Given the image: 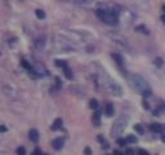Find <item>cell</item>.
Returning a JSON list of instances; mask_svg holds the SVG:
<instances>
[{
    "instance_id": "1",
    "label": "cell",
    "mask_w": 165,
    "mask_h": 155,
    "mask_svg": "<svg viewBox=\"0 0 165 155\" xmlns=\"http://www.w3.org/2000/svg\"><path fill=\"white\" fill-rule=\"evenodd\" d=\"M129 84L134 90L141 93L145 97L151 96V88L148 85V83L139 75H130L129 76Z\"/></svg>"
},
{
    "instance_id": "2",
    "label": "cell",
    "mask_w": 165,
    "mask_h": 155,
    "mask_svg": "<svg viewBox=\"0 0 165 155\" xmlns=\"http://www.w3.org/2000/svg\"><path fill=\"white\" fill-rule=\"evenodd\" d=\"M97 17L102 21V22L107 23L110 26H115L119 23V12L115 9H105V8H98L95 11Z\"/></svg>"
},
{
    "instance_id": "3",
    "label": "cell",
    "mask_w": 165,
    "mask_h": 155,
    "mask_svg": "<svg viewBox=\"0 0 165 155\" xmlns=\"http://www.w3.org/2000/svg\"><path fill=\"white\" fill-rule=\"evenodd\" d=\"M126 124H128V116H120L118 120L114 123L112 125V129H111V133L112 136H119L124 132V129L126 128Z\"/></svg>"
},
{
    "instance_id": "4",
    "label": "cell",
    "mask_w": 165,
    "mask_h": 155,
    "mask_svg": "<svg viewBox=\"0 0 165 155\" xmlns=\"http://www.w3.org/2000/svg\"><path fill=\"white\" fill-rule=\"evenodd\" d=\"M105 87H106V89L108 90L111 94H114V96H118L119 97V96H121V93H123V90H121L120 85L115 82V80L108 79V82L105 83Z\"/></svg>"
},
{
    "instance_id": "5",
    "label": "cell",
    "mask_w": 165,
    "mask_h": 155,
    "mask_svg": "<svg viewBox=\"0 0 165 155\" xmlns=\"http://www.w3.org/2000/svg\"><path fill=\"white\" fill-rule=\"evenodd\" d=\"M150 129H151L152 132L161 133V132H164V131H165V127L162 125V124H160V123H154V124L150 125Z\"/></svg>"
},
{
    "instance_id": "6",
    "label": "cell",
    "mask_w": 165,
    "mask_h": 155,
    "mask_svg": "<svg viewBox=\"0 0 165 155\" xmlns=\"http://www.w3.org/2000/svg\"><path fill=\"white\" fill-rule=\"evenodd\" d=\"M28 137H30V140L32 142H37L39 141V132L36 129H31L30 133H28Z\"/></svg>"
},
{
    "instance_id": "7",
    "label": "cell",
    "mask_w": 165,
    "mask_h": 155,
    "mask_svg": "<svg viewBox=\"0 0 165 155\" xmlns=\"http://www.w3.org/2000/svg\"><path fill=\"white\" fill-rule=\"evenodd\" d=\"M52 145H53V147L56 150H61L63 147V140L62 138H56V140H53Z\"/></svg>"
},
{
    "instance_id": "8",
    "label": "cell",
    "mask_w": 165,
    "mask_h": 155,
    "mask_svg": "<svg viewBox=\"0 0 165 155\" xmlns=\"http://www.w3.org/2000/svg\"><path fill=\"white\" fill-rule=\"evenodd\" d=\"M92 120H93V124H94V125H99V124H101V115H99L98 111H95V113L93 114Z\"/></svg>"
},
{
    "instance_id": "9",
    "label": "cell",
    "mask_w": 165,
    "mask_h": 155,
    "mask_svg": "<svg viewBox=\"0 0 165 155\" xmlns=\"http://www.w3.org/2000/svg\"><path fill=\"white\" fill-rule=\"evenodd\" d=\"M62 119H56V120H54V123H53V125H52V129L53 131H58V129H61L62 128Z\"/></svg>"
},
{
    "instance_id": "10",
    "label": "cell",
    "mask_w": 165,
    "mask_h": 155,
    "mask_svg": "<svg viewBox=\"0 0 165 155\" xmlns=\"http://www.w3.org/2000/svg\"><path fill=\"white\" fill-rule=\"evenodd\" d=\"M112 114H114V106H112V104H106V115L107 116H111Z\"/></svg>"
},
{
    "instance_id": "11",
    "label": "cell",
    "mask_w": 165,
    "mask_h": 155,
    "mask_svg": "<svg viewBox=\"0 0 165 155\" xmlns=\"http://www.w3.org/2000/svg\"><path fill=\"white\" fill-rule=\"evenodd\" d=\"M112 56V58L115 59V61H116V63H118V66H121L123 65V58H121V56H119V54H116V53H112L111 54Z\"/></svg>"
},
{
    "instance_id": "12",
    "label": "cell",
    "mask_w": 165,
    "mask_h": 155,
    "mask_svg": "<svg viewBox=\"0 0 165 155\" xmlns=\"http://www.w3.org/2000/svg\"><path fill=\"white\" fill-rule=\"evenodd\" d=\"M35 14H36V17L39 18V20L45 18V12L41 11V9H36V11H35Z\"/></svg>"
},
{
    "instance_id": "13",
    "label": "cell",
    "mask_w": 165,
    "mask_h": 155,
    "mask_svg": "<svg viewBox=\"0 0 165 155\" xmlns=\"http://www.w3.org/2000/svg\"><path fill=\"white\" fill-rule=\"evenodd\" d=\"M93 0H74V3L79 4V5H88V4H90Z\"/></svg>"
},
{
    "instance_id": "14",
    "label": "cell",
    "mask_w": 165,
    "mask_h": 155,
    "mask_svg": "<svg viewBox=\"0 0 165 155\" xmlns=\"http://www.w3.org/2000/svg\"><path fill=\"white\" fill-rule=\"evenodd\" d=\"M89 106H90V109H93V110H97L98 109V101L94 100V98H92L90 102H89Z\"/></svg>"
},
{
    "instance_id": "15",
    "label": "cell",
    "mask_w": 165,
    "mask_h": 155,
    "mask_svg": "<svg viewBox=\"0 0 165 155\" xmlns=\"http://www.w3.org/2000/svg\"><path fill=\"white\" fill-rule=\"evenodd\" d=\"M56 66L64 69V67H67V62H66V61H62V59H57V61H56Z\"/></svg>"
},
{
    "instance_id": "16",
    "label": "cell",
    "mask_w": 165,
    "mask_h": 155,
    "mask_svg": "<svg viewBox=\"0 0 165 155\" xmlns=\"http://www.w3.org/2000/svg\"><path fill=\"white\" fill-rule=\"evenodd\" d=\"M63 70H64V76H66L67 79H72V73H71V70L68 69V66L67 67H64Z\"/></svg>"
},
{
    "instance_id": "17",
    "label": "cell",
    "mask_w": 165,
    "mask_h": 155,
    "mask_svg": "<svg viewBox=\"0 0 165 155\" xmlns=\"http://www.w3.org/2000/svg\"><path fill=\"white\" fill-rule=\"evenodd\" d=\"M137 30L139 31V32H143V34H148V30H147V27H146V26H143V25H141V26H137Z\"/></svg>"
},
{
    "instance_id": "18",
    "label": "cell",
    "mask_w": 165,
    "mask_h": 155,
    "mask_svg": "<svg viewBox=\"0 0 165 155\" xmlns=\"http://www.w3.org/2000/svg\"><path fill=\"white\" fill-rule=\"evenodd\" d=\"M35 45H36V48L41 49L43 47H44V40H43V39H37L36 42H35Z\"/></svg>"
},
{
    "instance_id": "19",
    "label": "cell",
    "mask_w": 165,
    "mask_h": 155,
    "mask_svg": "<svg viewBox=\"0 0 165 155\" xmlns=\"http://www.w3.org/2000/svg\"><path fill=\"white\" fill-rule=\"evenodd\" d=\"M126 141L128 142H130V144H134V142H137L138 140H137V137H135V136H128V138H126Z\"/></svg>"
},
{
    "instance_id": "20",
    "label": "cell",
    "mask_w": 165,
    "mask_h": 155,
    "mask_svg": "<svg viewBox=\"0 0 165 155\" xmlns=\"http://www.w3.org/2000/svg\"><path fill=\"white\" fill-rule=\"evenodd\" d=\"M126 142H128V141H126V140H124V138H118V145H119V146H121V147L125 146Z\"/></svg>"
},
{
    "instance_id": "21",
    "label": "cell",
    "mask_w": 165,
    "mask_h": 155,
    "mask_svg": "<svg viewBox=\"0 0 165 155\" xmlns=\"http://www.w3.org/2000/svg\"><path fill=\"white\" fill-rule=\"evenodd\" d=\"M142 106H143V109H146V110H150V105H148L147 101H143L142 102Z\"/></svg>"
},
{
    "instance_id": "22",
    "label": "cell",
    "mask_w": 165,
    "mask_h": 155,
    "mask_svg": "<svg viewBox=\"0 0 165 155\" xmlns=\"http://www.w3.org/2000/svg\"><path fill=\"white\" fill-rule=\"evenodd\" d=\"M17 152L20 155H25V149H23V147H18L17 149Z\"/></svg>"
},
{
    "instance_id": "23",
    "label": "cell",
    "mask_w": 165,
    "mask_h": 155,
    "mask_svg": "<svg viewBox=\"0 0 165 155\" xmlns=\"http://www.w3.org/2000/svg\"><path fill=\"white\" fill-rule=\"evenodd\" d=\"M138 155H148V152L146 151V150L141 149V150H138Z\"/></svg>"
},
{
    "instance_id": "24",
    "label": "cell",
    "mask_w": 165,
    "mask_h": 155,
    "mask_svg": "<svg viewBox=\"0 0 165 155\" xmlns=\"http://www.w3.org/2000/svg\"><path fill=\"white\" fill-rule=\"evenodd\" d=\"M155 63H156L157 66H161L162 65V59L161 58H156V59H155Z\"/></svg>"
},
{
    "instance_id": "25",
    "label": "cell",
    "mask_w": 165,
    "mask_h": 155,
    "mask_svg": "<svg viewBox=\"0 0 165 155\" xmlns=\"http://www.w3.org/2000/svg\"><path fill=\"white\" fill-rule=\"evenodd\" d=\"M125 155H134V150H131V149H128L125 152Z\"/></svg>"
},
{
    "instance_id": "26",
    "label": "cell",
    "mask_w": 165,
    "mask_h": 155,
    "mask_svg": "<svg viewBox=\"0 0 165 155\" xmlns=\"http://www.w3.org/2000/svg\"><path fill=\"white\" fill-rule=\"evenodd\" d=\"M34 155H43V154H41V151H40L39 149H36V150L34 151Z\"/></svg>"
},
{
    "instance_id": "27",
    "label": "cell",
    "mask_w": 165,
    "mask_h": 155,
    "mask_svg": "<svg viewBox=\"0 0 165 155\" xmlns=\"http://www.w3.org/2000/svg\"><path fill=\"white\" fill-rule=\"evenodd\" d=\"M114 155H124V154H123L121 151H119V150H115V151H114Z\"/></svg>"
},
{
    "instance_id": "28",
    "label": "cell",
    "mask_w": 165,
    "mask_h": 155,
    "mask_svg": "<svg viewBox=\"0 0 165 155\" xmlns=\"http://www.w3.org/2000/svg\"><path fill=\"white\" fill-rule=\"evenodd\" d=\"M134 128L138 131V132H142V128H141V125H139V124H137V125H135Z\"/></svg>"
},
{
    "instance_id": "29",
    "label": "cell",
    "mask_w": 165,
    "mask_h": 155,
    "mask_svg": "<svg viewBox=\"0 0 165 155\" xmlns=\"http://www.w3.org/2000/svg\"><path fill=\"white\" fill-rule=\"evenodd\" d=\"M85 154H87V155H90V154H92V151H90L89 147H87V149H85Z\"/></svg>"
},
{
    "instance_id": "30",
    "label": "cell",
    "mask_w": 165,
    "mask_h": 155,
    "mask_svg": "<svg viewBox=\"0 0 165 155\" xmlns=\"http://www.w3.org/2000/svg\"><path fill=\"white\" fill-rule=\"evenodd\" d=\"M5 131H7V128L4 125H1V132H5Z\"/></svg>"
},
{
    "instance_id": "31",
    "label": "cell",
    "mask_w": 165,
    "mask_h": 155,
    "mask_svg": "<svg viewBox=\"0 0 165 155\" xmlns=\"http://www.w3.org/2000/svg\"><path fill=\"white\" fill-rule=\"evenodd\" d=\"M161 21H162V23L165 25V16H162V17H161Z\"/></svg>"
},
{
    "instance_id": "32",
    "label": "cell",
    "mask_w": 165,
    "mask_h": 155,
    "mask_svg": "<svg viewBox=\"0 0 165 155\" xmlns=\"http://www.w3.org/2000/svg\"><path fill=\"white\" fill-rule=\"evenodd\" d=\"M161 140H162V141L165 142V136H162V137H161Z\"/></svg>"
},
{
    "instance_id": "33",
    "label": "cell",
    "mask_w": 165,
    "mask_h": 155,
    "mask_svg": "<svg viewBox=\"0 0 165 155\" xmlns=\"http://www.w3.org/2000/svg\"><path fill=\"white\" fill-rule=\"evenodd\" d=\"M162 9H164V11H165V5H164V8H162Z\"/></svg>"
},
{
    "instance_id": "34",
    "label": "cell",
    "mask_w": 165,
    "mask_h": 155,
    "mask_svg": "<svg viewBox=\"0 0 165 155\" xmlns=\"http://www.w3.org/2000/svg\"><path fill=\"white\" fill-rule=\"evenodd\" d=\"M43 155H47V154H43Z\"/></svg>"
}]
</instances>
